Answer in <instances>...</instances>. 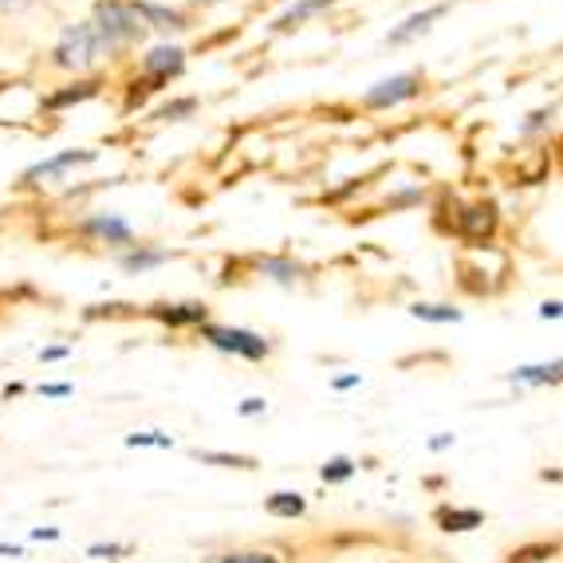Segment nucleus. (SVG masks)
Instances as JSON below:
<instances>
[{"instance_id": "nucleus-13", "label": "nucleus", "mask_w": 563, "mask_h": 563, "mask_svg": "<svg viewBox=\"0 0 563 563\" xmlns=\"http://www.w3.org/2000/svg\"><path fill=\"white\" fill-rule=\"evenodd\" d=\"M555 552H560V544H555V540H544V544L517 548V552L508 555V563H544V560H552Z\"/></svg>"}, {"instance_id": "nucleus-4", "label": "nucleus", "mask_w": 563, "mask_h": 563, "mask_svg": "<svg viewBox=\"0 0 563 563\" xmlns=\"http://www.w3.org/2000/svg\"><path fill=\"white\" fill-rule=\"evenodd\" d=\"M418 76H395V79H383V84H375L371 91H366V107H395L402 103V99H413L418 95Z\"/></svg>"}, {"instance_id": "nucleus-11", "label": "nucleus", "mask_w": 563, "mask_h": 563, "mask_svg": "<svg viewBox=\"0 0 563 563\" xmlns=\"http://www.w3.org/2000/svg\"><path fill=\"white\" fill-rule=\"evenodd\" d=\"M442 12H445V9H430V12H422V16H410V20H406V24H402V29L390 32V44H406V40H410V36H418V32H426V29H430V24H433V20L442 16Z\"/></svg>"}, {"instance_id": "nucleus-24", "label": "nucleus", "mask_w": 563, "mask_h": 563, "mask_svg": "<svg viewBox=\"0 0 563 563\" xmlns=\"http://www.w3.org/2000/svg\"><path fill=\"white\" fill-rule=\"evenodd\" d=\"M331 0H303L300 9H291L288 16H284V24H296V20H303V16H311V12H320V9H328Z\"/></svg>"}, {"instance_id": "nucleus-3", "label": "nucleus", "mask_w": 563, "mask_h": 563, "mask_svg": "<svg viewBox=\"0 0 563 563\" xmlns=\"http://www.w3.org/2000/svg\"><path fill=\"white\" fill-rule=\"evenodd\" d=\"M206 339L217 351H229V355H241V358L268 355V343H264L261 335H253V331H241V328H206Z\"/></svg>"}, {"instance_id": "nucleus-1", "label": "nucleus", "mask_w": 563, "mask_h": 563, "mask_svg": "<svg viewBox=\"0 0 563 563\" xmlns=\"http://www.w3.org/2000/svg\"><path fill=\"white\" fill-rule=\"evenodd\" d=\"M95 32L103 40L107 56L119 52L122 44H131L134 36L142 32V16L134 12V4H119V0H103L99 9H95Z\"/></svg>"}, {"instance_id": "nucleus-31", "label": "nucleus", "mask_w": 563, "mask_h": 563, "mask_svg": "<svg viewBox=\"0 0 563 563\" xmlns=\"http://www.w3.org/2000/svg\"><path fill=\"white\" fill-rule=\"evenodd\" d=\"M540 316H544V320H555V316H560V303H544V308H540Z\"/></svg>"}, {"instance_id": "nucleus-26", "label": "nucleus", "mask_w": 563, "mask_h": 563, "mask_svg": "<svg viewBox=\"0 0 563 563\" xmlns=\"http://www.w3.org/2000/svg\"><path fill=\"white\" fill-rule=\"evenodd\" d=\"M40 395H44V398H67V395H71V386H67V383H52V386H40Z\"/></svg>"}, {"instance_id": "nucleus-21", "label": "nucleus", "mask_w": 563, "mask_h": 563, "mask_svg": "<svg viewBox=\"0 0 563 563\" xmlns=\"http://www.w3.org/2000/svg\"><path fill=\"white\" fill-rule=\"evenodd\" d=\"M261 268L268 276H276V280H296V276H300V264H291V261H261Z\"/></svg>"}, {"instance_id": "nucleus-14", "label": "nucleus", "mask_w": 563, "mask_h": 563, "mask_svg": "<svg viewBox=\"0 0 563 563\" xmlns=\"http://www.w3.org/2000/svg\"><path fill=\"white\" fill-rule=\"evenodd\" d=\"M134 12H139L142 20H151L154 29H181V16L169 9H158V4H134Z\"/></svg>"}, {"instance_id": "nucleus-22", "label": "nucleus", "mask_w": 563, "mask_h": 563, "mask_svg": "<svg viewBox=\"0 0 563 563\" xmlns=\"http://www.w3.org/2000/svg\"><path fill=\"white\" fill-rule=\"evenodd\" d=\"M131 552H134L131 544H91L87 548L91 560H122V555H131Z\"/></svg>"}, {"instance_id": "nucleus-29", "label": "nucleus", "mask_w": 563, "mask_h": 563, "mask_svg": "<svg viewBox=\"0 0 563 563\" xmlns=\"http://www.w3.org/2000/svg\"><path fill=\"white\" fill-rule=\"evenodd\" d=\"M450 445H453V433H442V438H433V442H430V450L442 453V450H450Z\"/></svg>"}, {"instance_id": "nucleus-33", "label": "nucleus", "mask_w": 563, "mask_h": 563, "mask_svg": "<svg viewBox=\"0 0 563 563\" xmlns=\"http://www.w3.org/2000/svg\"><path fill=\"white\" fill-rule=\"evenodd\" d=\"M20 4H29V0H0V9H20Z\"/></svg>"}, {"instance_id": "nucleus-19", "label": "nucleus", "mask_w": 563, "mask_h": 563, "mask_svg": "<svg viewBox=\"0 0 563 563\" xmlns=\"http://www.w3.org/2000/svg\"><path fill=\"white\" fill-rule=\"evenodd\" d=\"M213 563H280V555H273V552H229V555H213Z\"/></svg>"}, {"instance_id": "nucleus-9", "label": "nucleus", "mask_w": 563, "mask_h": 563, "mask_svg": "<svg viewBox=\"0 0 563 563\" xmlns=\"http://www.w3.org/2000/svg\"><path fill=\"white\" fill-rule=\"evenodd\" d=\"M87 229H91L95 236H103V241L131 244V225H126V221H119V217H95Z\"/></svg>"}, {"instance_id": "nucleus-25", "label": "nucleus", "mask_w": 563, "mask_h": 563, "mask_svg": "<svg viewBox=\"0 0 563 563\" xmlns=\"http://www.w3.org/2000/svg\"><path fill=\"white\" fill-rule=\"evenodd\" d=\"M264 406H268L264 398H244V402H241V413H244V418H256V413H264Z\"/></svg>"}, {"instance_id": "nucleus-2", "label": "nucleus", "mask_w": 563, "mask_h": 563, "mask_svg": "<svg viewBox=\"0 0 563 563\" xmlns=\"http://www.w3.org/2000/svg\"><path fill=\"white\" fill-rule=\"evenodd\" d=\"M103 56H107V47H103V40H99V32H95L91 20L76 24L56 47V64L67 67V71H84V67H91L95 59H103Z\"/></svg>"}, {"instance_id": "nucleus-18", "label": "nucleus", "mask_w": 563, "mask_h": 563, "mask_svg": "<svg viewBox=\"0 0 563 563\" xmlns=\"http://www.w3.org/2000/svg\"><path fill=\"white\" fill-rule=\"evenodd\" d=\"M166 261V253H131V256H122V268L126 273H146V268H154V264Z\"/></svg>"}, {"instance_id": "nucleus-23", "label": "nucleus", "mask_w": 563, "mask_h": 563, "mask_svg": "<svg viewBox=\"0 0 563 563\" xmlns=\"http://www.w3.org/2000/svg\"><path fill=\"white\" fill-rule=\"evenodd\" d=\"M95 95V84H79L76 91H64L56 99H47V107H67V103H79V99H91Z\"/></svg>"}, {"instance_id": "nucleus-16", "label": "nucleus", "mask_w": 563, "mask_h": 563, "mask_svg": "<svg viewBox=\"0 0 563 563\" xmlns=\"http://www.w3.org/2000/svg\"><path fill=\"white\" fill-rule=\"evenodd\" d=\"M198 461H206V465H221V470H256V461L241 457V453H198Z\"/></svg>"}, {"instance_id": "nucleus-10", "label": "nucleus", "mask_w": 563, "mask_h": 563, "mask_svg": "<svg viewBox=\"0 0 563 563\" xmlns=\"http://www.w3.org/2000/svg\"><path fill=\"white\" fill-rule=\"evenodd\" d=\"M146 71H154V76H174V71H181V52L178 47H154L151 59H146Z\"/></svg>"}, {"instance_id": "nucleus-8", "label": "nucleus", "mask_w": 563, "mask_h": 563, "mask_svg": "<svg viewBox=\"0 0 563 563\" xmlns=\"http://www.w3.org/2000/svg\"><path fill=\"white\" fill-rule=\"evenodd\" d=\"M512 383H525V386H555L560 383V363H548V366H517L512 371Z\"/></svg>"}, {"instance_id": "nucleus-17", "label": "nucleus", "mask_w": 563, "mask_h": 563, "mask_svg": "<svg viewBox=\"0 0 563 563\" xmlns=\"http://www.w3.org/2000/svg\"><path fill=\"white\" fill-rule=\"evenodd\" d=\"M126 445H131V450H146V445H154V450H169L174 438H169V433H131Z\"/></svg>"}, {"instance_id": "nucleus-5", "label": "nucleus", "mask_w": 563, "mask_h": 563, "mask_svg": "<svg viewBox=\"0 0 563 563\" xmlns=\"http://www.w3.org/2000/svg\"><path fill=\"white\" fill-rule=\"evenodd\" d=\"M433 525L442 528L450 536H461V532H477L485 525V512L481 508H453V505H442L433 512Z\"/></svg>"}, {"instance_id": "nucleus-27", "label": "nucleus", "mask_w": 563, "mask_h": 563, "mask_svg": "<svg viewBox=\"0 0 563 563\" xmlns=\"http://www.w3.org/2000/svg\"><path fill=\"white\" fill-rule=\"evenodd\" d=\"M0 555H9V560H24V544H0Z\"/></svg>"}, {"instance_id": "nucleus-12", "label": "nucleus", "mask_w": 563, "mask_h": 563, "mask_svg": "<svg viewBox=\"0 0 563 563\" xmlns=\"http://www.w3.org/2000/svg\"><path fill=\"white\" fill-rule=\"evenodd\" d=\"M358 473V461H351V457H331L328 465L320 470V477H323V485H343V481H351Z\"/></svg>"}, {"instance_id": "nucleus-28", "label": "nucleus", "mask_w": 563, "mask_h": 563, "mask_svg": "<svg viewBox=\"0 0 563 563\" xmlns=\"http://www.w3.org/2000/svg\"><path fill=\"white\" fill-rule=\"evenodd\" d=\"M32 540H59V528H32Z\"/></svg>"}, {"instance_id": "nucleus-20", "label": "nucleus", "mask_w": 563, "mask_h": 563, "mask_svg": "<svg viewBox=\"0 0 563 563\" xmlns=\"http://www.w3.org/2000/svg\"><path fill=\"white\" fill-rule=\"evenodd\" d=\"M158 316L166 323H198V320H206V308H198V303H186V308H178V311H158Z\"/></svg>"}, {"instance_id": "nucleus-6", "label": "nucleus", "mask_w": 563, "mask_h": 563, "mask_svg": "<svg viewBox=\"0 0 563 563\" xmlns=\"http://www.w3.org/2000/svg\"><path fill=\"white\" fill-rule=\"evenodd\" d=\"M264 512L276 520H296L308 512V500H303L300 493H273V497L264 500Z\"/></svg>"}, {"instance_id": "nucleus-30", "label": "nucleus", "mask_w": 563, "mask_h": 563, "mask_svg": "<svg viewBox=\"0 0 563 563\" xmlns=\"http://www.w3.org/2000/svg\"><path fill=\"white\" fill-rule=\"evenodd\" d=\"M355 383H358V375H343V378H335V390H351Z\"/></svg>"}, {"instance_id": "nucleus-7", "label": "nucleus", "mask_w": 563, "mask_h": 563, "mask_svg": "<svg viewBox=\"0 0 563 563\" xmlns=\"http://www.w3.org/2000/svg\"><path fill=\"white\" fill-rule=\"evenodd\" d=\"M91 158H95L91 151H67V154H59V158H47V162H40V166H32L29 169V181L56 178V174H64L67 166H79V162H91Z\"/></svg>"}, {"instance_id": "nucleus-32", "label": "nucleus", "mask_w": 563, "mask_h": 563, "mask_svg": "<svg viewBox=\"0 0 563 563\" xmlns=\"http://www.w3.org/2000/svg\"><path fill=\"white\" fill-rule=\"evenodd\" d=\"M67 355V347H47L44 351V358H64Z\"/></svg>"}, {"instance_id": "nucleus-15", "label": "nucleus", "mask_w": 563, "mask_h": 563, "mask_svg": "<svg viewBox=\"0 0 563 563\" xmlns=\"http://www.w3.org/2000/svg\"><path fill=\"white\" fill-rule=\"evenodd\" d=\"M413 316L426 323H457L461 320V311L457 308H442V303H418L413 308Z\"/></svg>"}]
</instances>
